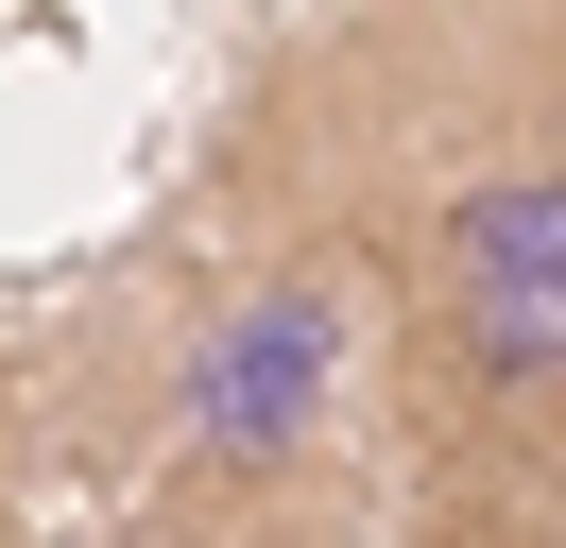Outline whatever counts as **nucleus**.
<instances>
[{
  "instance_id": "nucleus-1",
  "label": "nucleus",
  "mask_w": 566,
  "mask_h": 548,
  "mask_svg": "<svg viewBox=\"0 0 566 548\" xmlns=\"http://www.w3.org/2000/svg\"><path fill=\"white\" fill-rule=\"evenodd\" d=\"M429 292H447V326H463L481 377H566V171L463 189L447 240H429Z\"/></svg>"
},
{
  "instance_id": "nucleus-2",
  "label": "nucleus",
  "mask_w": 566,
  "mask_h": 548,
  "mask_svg": "<svg viewBox=\"0 0 566 548\" xmlns=\"http://www.w3.org/2000/svg\"><path fill=\"white\" fill-rule=\"evenodd\" d=\"M326 342H344V308H326L310 274L241 292V308L207 326V360H189V429L241 445V463H258V445H292V429L326 411Z\"/></svg>"
}]
</instances>
